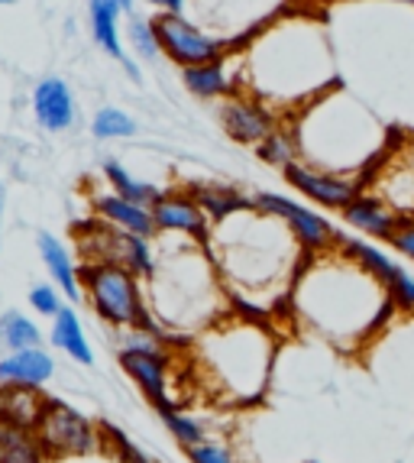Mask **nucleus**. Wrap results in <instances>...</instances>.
Listing matches in <instances>:
<instances>
[{
	"mask_svg": "<svg viewBox=\"0 0 414 463\" xmlns=\"http://www.w3.org/2000/svg\"><path fill=\"white\" fill-rule=\"evenodd\" d=\"M214 250L221 282L243 315H262L276 305V292L295 286L305 263V247L282 217L268 211L246 208L221 221L207 237Z\"/></svg>",
	"mask_w": 414,
	"mask_h": 463,
	"instance_id": "1",
	"label": "nucleus"
},
{
	"mask_svg": "<svg viewBox=\"0 0 414 463\" xmlns=\"http://www.w3.org/2000/svg\"><path fill=\"white\" fill-rule=\"evenodd\" d=\"M292 301L295 315L337 347L366 344L395 311L389 286L340 247L307 256L292 286Z\"/></svg>",
	"mask_w": 414,
	"mask_h": 463,
	"instance_id": "2",
	"label": "nucleus"
},
{
	"mask_svg": "<svg viewBox=\"0 0 414 463\" xmlns=\"http://www.w3.org/2000/svg\"><path fill=\"white\" fill-rule=\"evenodd\" d=\"M243 88L259 100L301 104L324 94L330 81V52L321 26L305 16L272 20L243 49Z\"/></svg>",
	"mask_w": 414,
	"mask_h": 463,
	"instance_id": "3",
	"label": "nucleus"
},
{
	"mask_svg": "<svg viewBox=\"0 0 414 463\" xmlns=\"http://www.w3.org/2000/svg\"><path fill=\"white\" fill-rule=\"evenodd\" d=\"M295 139L301 163L346 175H366L362 169L382 156L379 120L343 94L324 91L317 100H311L295 124Z\"/></svg>",
	"mask_w": 414,
	"mask_h": 463,
	"instance_id": "4",
	"label": "nucleus"
},
{
	"mask_svg": "<svg viewBox=\"0 0 414 463\" xmlns=\"http://www.w3.org/2000/svg\"><path fill=\"white\" fill-rule=\"evenodd\" d=\"M153 315L175 331H201L223 317L227 288L214 266V256L204 253V240H188V247H165V256H155Z\"/></svg>",
	"mask_w": 414,
	"mask_h": 463,
	"instance_id": "5",
	"label": "nucleus"
},
{
	"mask_svg": "<svg viewBox=\"0 0 414 463\" xmlns=\"http://www.w3.org/2000/svg\"><path fill=\"white\" fill-rule=\"evenodd\" d=\"M201 364L211 373L221 395L233 402H253L266 392L272 370V340L246 317L217 321L201 337Z\"/></svg>",
	"mask_w": 414,
	"mask_h": 463,
	"instance_id": "6",
	"label": "nucleus"
},
{
	"mask_svg": "<svg viewBox=\"0 0 414 463\" xmlns=\"http://www.w3.org/2000/svg\"><path fill=\"white\" fill-rule=\"evenodd\" d=\"M78 279H81V292H85L88 305L100 321L114 327H146V331L159 334L149 321V308L139 292L136 272L117 263H85L78 269Z\"/></svg>",
	"mask_w": 414,
	"mask_h": 463,
	"instance_id": "7",
	"label": "nucleus"
},
{
	"mask_svg": "<svg viewBox=\"0 0 414 463\" xmlns=\"http://www.w3.org/2000/svg\"><path fill=\"white\" fill-rule=\"evenodd\" d=\"M36 440L42 454L52 460H75V457H94L104 450V434L81 411L65 402L46 399V409L36 425Z\"/></svg>",
	"mask_w": 414,
	"mask_h": 463,
	"instance_id": "8",
	"label": "nucleus"
},
{
	"mask_svg": "<svg viewBox=\"0 0 414 463\" xmlns=\"http://www.w3.org/2000/svg\"><path fill=\"white\" fill-rule=\"evenodd\" d=\"M159 340H162L159 334L146 331V327H130V334H123L120 366L162 415V411L172 409V399H169L172 356L159 347Z\"/></svg>",
	"mask_w": 414,
	"mask_h": 463,
	"instance_id": "9",
	"label": "nucleus"
},
{
	"mask_svg": "<svg viewBox=\"0 0 414 463\" xmlns=\"http://www.w3.org/2000/svg\"><path fill=\"white\" fill-rule=\"evenodd\" d=\"M153 24H155L162 55H169L172 62L182 65V69L214 62V59H221V55H227L233 49V43L207 33L204 26H198L184 14H159Z\"/></svg>",
	"mask_w": 414,
	"mask_h": 463,
	"instance_id": "10",
	"label": "nucleus"
},
{
	"mask_svg": "<svg viewBox=\"0 0 414 463\" xmlns=\"http://www.w3.org/2000/svg\"><path fill=\"white\" fill-rule=\"evenodd\" d=\"M366 188L395 217H414V146L379 156L376 165L366 169Z\"/></svg>",
	"mask_w": 414,
	"mask_h": 463,
	"instance_id": "11",
	"label": "nucleus"
},
{
	"mask_svg": "<svg viewBox=\"0 0 414 463\" xmlns=\"http://www.w3.org/2000/svg\"><path fill=\"white\" fill-rule=\"evenodd\" d=\"M253 201H256V208L282 217L285 224L292 227V233L298 237V243L305 247V253H321V250L337 247V240H340L337 227L330 224L324 214H317V211L301 208L298 201L285 198V194H276V192H259Z\"/></svg>",
	"mask_w": 414,
	"mask_h": 463,
	"instance_id": "12",
	"label": "nucleus"
},
{
	"mask_svg": "<svg viewBox=\"0 0 414 463\" xmlns=\"http://www.w3.org/2000/svg\"><path fill=\"white\" fill-rule=\"evenodd\" d=\"M198 4L204 7L207 24H214L217 36L227 43H237L249 30H262L266 20H276V14L285 7V0H198Z\"/></svg>",
	"mask_w": 414,
	"mask_h": 463,
	"instance_id": "13",
	"label": "nucleus"
},
{
	"mask_svg": "<svg viewBox=\"0 0 414 463\" xmlns=\"http://www.w3.org/2000/svg\"><path fill=\"white\" fill-rule=\"evenodd\" d=\"M288 185L298 188L305 198H311L315 204L324 208H346L356 194H362L366 188V175H346V172H327V169H315L307 163H295L285 169Z\"/></svg>",
	"mask_w": 414,
	"mask_h": 463,
	"instance_id": "14",
	"label": "nucleus"
},
{
	"mask_svg": "<svg viewBox=\"0 0 414 463\" xmlns=\"http://www.w3.org/2000/svg\"><path fill=\"white\" fill-rule=\"evenodd\" d=\"M221 127L233 143L243 146H259L268 133L276 130V117L268 114V108L259 98H243V94H231L221 104Z\"/></svg>",
	"mask_w": 414,
	"mask_h": 463,
	"instance_id": "15",
	"label": "nucleus"
},
{
	"mask_svg": "<svg viewBox=\"0 0 414 463\" xmlns=\"http://www.w3.org/2000/svg\"><path fill=\"white\" fill-rule=\"evenodd\" d=\"M182 81L194 98H231L243 88V55L227 52L214 62L188 65V69H182Z\"/></svg>",
	"mask_w": 414,
	"mask_h": 463,
	"instance_id": "16",
	"label": "nucleus"
},
{
	"mask_svg": "<svg viewBox=\"0 0 414 463\" xmlns=\"http://www.w3.org/2000/svg\"><path fill=\"white\" fill-rule=\"evenodd\" d=\"M75 94H71L69 81L65 78H42L36 88H33V117L36 124L49 133H65L75 127Z\"/></svg>",
	"mask_w": 414,
	"mask_h": 463,
	"instance_id": "17",
	"label": "nucleus"
},
{
	"mask_svg": "<svg viewBox=\"0 0 414 463\" xmlns=\"http://www.w3.org/2000/svg\"><path fill=\"white\" fill-rule=\"evenodd\" d=\"M153 217L159 233H184V237L204 240L211 237V224L207 214L201 211V204L194 201V194L178 192V194H162L153 204Z\"/></svg>",
	"mask_w": 414,
	"mask_h": 463,
	"instance_id": "18",
	"label": "nucleus"
},
{
	"mask_svg": "<svg viewBox=\"0 0 414 463\" xmlns=\"http://www.w3.org/2000/svg\"><path fill=\"white\" fill-rule=\"evenodd\" d=\"M94 208H98V214L108 221V224L120 227V231L127 233H136V237H159V227H155V217H153V208H143V204H136V201H127L120 198V194H100L98 201H94Z\"/></svg>",
	"mask_w": 414,
	"mask_h": 463,
	"instance_id": "19",
	"label": "nucleus"
},
{
	"mask_svg": "<svg viewBox=\"0 0 414 463\" xmlns=\"http://www.w3.org/2000/svg\"><path fill=\"white\" fill-rule=\"evenodd\" d=\"M55 376V360L42 347L14 350L0 360V386L20 383V386H46Z\"/></svg>",
	"mask_w": 414,
	"mask_h": 463,
	"instance_id": "20",
	"label": "nucleus"
},
{
	"mask_svg": "<svg viewBox=\"0 0 414 463\" xmlns=\"http://www.w3.org/2000/svg\"><path fill=\"white\" fill-rule=\"evenodd\" d=\"M36 247H39V260H42V266L49 269V276H52L55 286L65 292V298H71V301L81 298L85 292H81V279H78L75 260H71L69 247H65V243L49 231H39Z\"/></svg>",
	"mask_w": 414,
	"mask_h": 463,
	"instance_id": "21",
	"label": "nucleus"
},
{
	"mask_svg": "<svg viewBox=\"0 0 414 463\" xmlns=\"http://www.w3.org/2000/svg\"><path fill=\"white\" fill-rule=\"evenodd\" d=\"M340 211H343L346 224L356 227V231H362V233H369V237H376V240H389L391 231H395V224H399V217L391 214L382 201L369 192L356 194V198Z\"/></svg>",
	"mask_w": 414,
	"mask_h": 463,
	"instance_id": "22",
	"label": "nucleus"
},
{
	"mask_svg": "<svg viewBox=\"0 0 414 463\" xmlns=\"http://www.w3.org/2000/svg\"><path fill=\"white\" fill-rule=\"evenodd\" d=\"M88 14H91V36L110 59L123 62L127 52H123V7L117 0H88Z\"/></svg>",
	"mask_w": 414,
	"mask_h": 463,
	"instance_id": "23",
	"label": "nucleus"
},
{
	"mask_svg": "<svg viewBox=\"0 0 414 463\" xmlns=\"http://www.w3.org/2000/svg\"><path fill=\"white\" fill-rule=\"evenodd\" d=\"M46 409V399L39 395V386H20V383H7L0 389V418H7L14 425L36 431L39 418Z\"/></svg>",
	"mask_w": 414,
	"mask_h": 463,
	"instance_id": "24",
	"label": "nucleus"
},
{
	"mask_svg": "<svg viewBox=\"0 0 414 463\" xmlns=\"http://www.w3.org/2000/svg\"><path fill=\"white\" fill-rule=\"evenodd\" d=\"M49 340H52L59 350H65L75 364H85V366L94 364V350H91V344H88V337H85V327H81V321H78L75 308H69V305H61L59 315L52 317Z\"/></svg>",
	"mask_w": 414,
	"mask_h": 463,
	"instance_id": "25",
	"label": "nucleus"
},
{
	"mask_svg": "<svg viewBox=\"0 0 414 463\" xmlns=\"http://www.w3.org/2000/svg\"><path fill=\"white\" fill-rule=\"evenodd\" d=\"M0 463H46L36 431L0 418Z\"/></svg>",
	"mask_w": 414,
	"mask_h": 463,
	"instance_id": "26",
	"label": "nucleus"
},
{
	"mask_svg": "<svg viewBox=\"0 0 414 463\" xmlns=\"http://www.w3.org/2000/svg\"><path fill=\"white\" fill-rule=\"evenodd\" d=\"M192 194L201 204V211L207 214V221H214V224L233 217L237 211L253 208V198H246V194L233 192V188H223V185H198Z\"/></svg>",
	"mask_w": 414,
	"mask_h": 463,
	"instance_id": "27",
	"label": "nucleus"
},
{
	"mask_svg": "<svg viewBox=\"0 0 414 463\" xmlns=\"http://www.w3.org/2000/svg\"><path fill=\"white\" fill-rule=\"evenodd\" d=\"M337 247L343 250L350 260H356L360 266H366V269L372 272L376 279H382L385 286H391V282H395V279L405 272L399 263H395V260H389V256H385L382 250L372 247V243H362V240H346L343 233H340Z\"/></svg>",
	"mask_w": 414,
	"mask_h": 463,
	"instance_id": "28",
	"label": "nucleus"
},
{
	"mask_svg": "<svg viewBox=\"0 0 414 463\" xmlns=\"http://www.w3.org/2000/svg\"><path fill=\"white\" fill-rule=\"evenodd\" d=\"M104 178H108L110 192L120 194V198H127V201H136V204H143V208H153L155 201L162 198L159 188L149 185V182H139L136 175H130V172L123 169L120 163H114V159L104 163Z\"/></svg>",
	"mask_w": 414,
	"mask_h": 463,
	"instance_id": "29",
	"label": "nucleus"
},
{
	"mask_svg": "<svg viewBox=\"0 0 414 463\" xmlns=\"http://www.w3.org/2000/svg\"><path fill=\"white\" fill-rule=\"evenodd\" d=\"M0 347L7 350V354L42 347V331L26 315H20V311H4L0 315Z\"/></svg>",
	"mask_w": 414,
	"mask_h": 463,
	"instance_id": "30",
	"label": "nucleus"
},
{
	"mask_svg": "<svg viewBox=\"0 0 414 463\" xmlns=\"http://www.w3.org/2000/svg\"><path fill=\"white\" fill-rule=\"evenodd\" d=\"M256 156H259L262 163L272 165V169H288L301 159L298 153V139H295V130H285V127H276V130L268 133L262 139L259 146H256Z\"/></svg>",
	"mask_w": 414,
	"mask_h": 463,
	"instance_id": "31",
	"label": "nucleus"
},
{
	"mask_svg": "<svg viewBox=\"0 0 414 463\" xmlns=\"http://www.w3.org/2000/svg\"><path fill=\"white\" fill-rule=\"evenodd\" d=\"M127 43H130V52L136 55L139 62H155L162 55V46H159V36H155V24L146 20V16L139 14H130L127 20Z\"/></svg>",
	"mask_w": 414,
	"mask_h": 463,
	"instance_id": "32",
	"label": "nucleus"
},
{
	"mask_svg": "<svg viewBox=\"0 0 414 463\" xmlns=\"http://www.w3.org/2000/svg\"><path fill=\"white\" fill-rule=\"evenodd\" d=\"M91 133L98 139H130L136 137V120L120 108H100L91 120Z\"/></svg>",
	"mask_w": 414,
	"mask_h": 463,
	"instance_id": "33",
	"label": "nucleus"
},
{
	"mask_svg": "<svg viewBox=\"0 0 414 463\" xmlns=\"http://www.w3.org/2000/svg\"><path fill=\"white\" fill-rule=\"evenodd\" d=\"M162 425L169 428L172 438L182 444V448H194V444H201V440H207V431L201 421H194L192 415H182V411L169 409L162 411Z\"/></svg>",
	"mask_w": 414,
	"mask_h": 463,
	"instance_id": "34",
	"label": "nucleus"
},
{
	"mask_svg": "<svg viewBox=\"0 0 414 463\" xmlns=\"http://www.w3.org/2000/svg\"><path fill=\"white\" fill-rule=\"evenodd\" d=\"M30 305L39 317H55L61 308V295L55 286H46V282H39V286L30 288Z\"/></svg>",
	"mask_w": 414,
	"mask_h": 463,
	"instance_id": "35",
	"label": "nucleus"
},
{
	"mask_svg": "<svg viewBox=\"0 0 414 463\" xmlns=\"http://www.w3.org/2000/svg\"><path fill=\"white\" fill-rule=\"evenodd\" d=\"M184 450H188V460L192 463H237L231 450L223 448V444H217V440H201V444Z\"/></svg>",
	"mask_w": 414,
	"mask_h": 463,
	"instance_id": "36",
	"label": "nucleus"
},
{
	"mask_svg": "<svg viewBox=\"0 0 414 463\" xmlns=\"http://www.w3.org/2000/svg\"><path fill=\"white\" fill-rule=\"evenodd\" d=\"M389 243L399 250L401 256L414 260V217H399V224H395V231H391Z\"/></svg>",
	"mask_w": 414,
	"mask_h": 463,
	"instance_id": "37",
	"label": "nucleus"
},
{
	"mask_svg": "<svg viewBox=\"0 0 414 463\" xmlns=\"http://www.w3.org/2000/svg\"><path fill=\"white\" fill-rule=\"evenodd\" d=\"M389 292H391V301H395V308L414 311V276L401 272V276L389 286Z\"/></svg>",
	"mask_w": 414,
	"mask_h": 463,
	"instance_id": "38",
	"label": "nucleus"
},
{
	"mask_svg": "<svg viewBox=\"0 0 414 463\" xmlns=\"http://www.w3.org/2000/svg\"><path fill=\"white\" fill-rule=\"evenodd\" d=\"M117 448H120V460L123 463H153L149 457L139 454V450L133 448V444H127V440H123V434H117Z\"/></svg>",
	"mask_w": 414,
	"mask_h": 463,
	"instance_id": "39",
	"label": "nucleus"
},
{
	"mask_svg": "<svg viewBox=\"0 0 414 463\" xmlns=\"http://www.w3.org/2000/svg\"><path fill=\"white\" fill-rule=\"evenodd\" d=\"M146 4L162 14H184V7H188V0H146Z\"/></svg>",
	"mask_w": 414,
	"mask_h": 463,
	"instance_id": "40",
	"label": "nucleus"
},
{
	"mask_svg": "<svg viewBox=\"0 0 414 463\" xmlns=\"http://www.w3.org/2000/svg\"><path fill=\"white\" fill-rule=\"evenodd\" d=\"M123 69H127V75H130L133 78V81H139V78H143V75H139V65L136 62H133V59H130V55H127V59H123Z\"/></svg>",
	"mask_w": 414,
	"mask_h": 463,
	"instance_id": "41",
	"label": "nucleus"
},
{
	"mask_svg": "<svg viewBox=\"0 0 414 463\" xmlns=\"http://www.w3.org/2000/svg\"><path fill=\"white\" fill-rule=\"evenodd\" d=\"M123 7V14H136V0H117Z\"/></svg>",
	"mask_w": 414,
	"mask_h": 463,
	"instance_id": "42",
	"label": "nucleus"
},
{
	"mask_svg": "<svg viewBox=\"0 0 414 463\" xmlns=\"http://www.w3.org/2000/svg\"><path fill=\"white\" fill-rule=\"evenodd\" d=\"M4 201H7V192H4V182H0V221H4Z\"/></svg>",
	"mask_w": 414,
	"mask_h": 463,
	"instance_id": "43",
	"label": "nucleus"
},
{
	"mask_svg": "<svg viewBox=\"0 0 414 463\" xmlns=\"http://www.w3.org/2000/svg\"><path fill=\"white\" fill-rule=\"evenodd\" d=\"M7 4H14V0H0V7H7Z\"/></svg>",
	"mask_w": 414,
	"mask_h": 463,
	"instance_id": "44",
	"label": "nucleus"
}]
</instances>
